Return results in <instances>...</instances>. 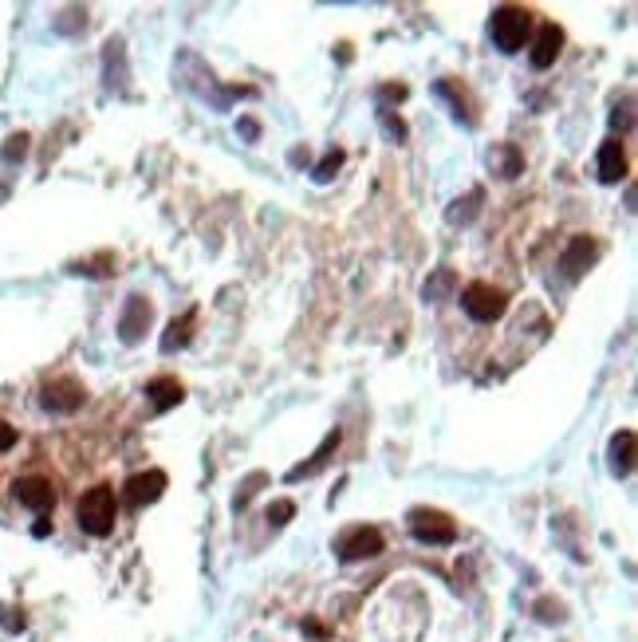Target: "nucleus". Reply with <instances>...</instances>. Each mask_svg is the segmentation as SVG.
Returning <instances> with one entry per match:
<instances>
[{
	"label": "nucleus",
	"instance_id": "obj_12",
	"mask_svg": "<svg viewBox=\"0 0 638 642\" xmlns=\"http://www.w3.org/2000/svg\"><path fill=\"white\" fill-rule=\"evenodd\" d=\"M623 174H627V154H623L619 138H607V142L599 146V178H603L607 186H615Z\"/></svg>",
	"mask_w": 638,
	"mask_h": 642
},
{
	"label": "nucleus",
	"instance_id": "obj_26",
	"mask_svg": "<svg viewBox=\"0 0 638 642\" xmlns=\"http://www.w3.org/2000/svg\"><path fill=\"white\" fill-rule=\"evenodd\" d=\"M379 99H406V87H402V83H398V87H383Z\"/></svg>",
	"mask_w": 638,
	"mask_h": 642
},
{
	"label": "nucleus",
	"instance_id": "obj_10",
	"mask_svg": "<svg viewBox=\"0 0 638 642\" xmlns=\"http://www.w3.org/2000/svg\"><path fill=\"white\" fill-rule=\"evenodd\" d=\"M564 52V32L556 28V24H544L540 32H536V40H532V52H528V60L536 71H544V67L556 64V56Z\"/></svg>",
	"mask_w": 638,
	"mask_h": 642
},
{
	"label": "nucleus",
	"instance_id": "obj_22",
	"mask_svg": "<svg viewBox=\"0 0 638 642\" xmlns=\"http://www.w3.org/2000/svg\"><path fill=\"white\" fill-rule=\"evenodd\" d=\"M383 127L390 130L394 138H406V123H402V119H394L390 111H383Z\"/></svg>",
	"mask_w": 638,
	"mask_h": 642
},
{
	"label": "nucleus",
	"instance_id": "obj_15",
	"mask_svg": "<svg viewBox=\"0 0 638 642\" xmlns=\"http://www.w3.org/2000/svg\"><path fill=\"white\" fill-rule=\"evenodd\" d=\"M611 469H615L619 477H627V473L635 469V434H631V430H619V434L611 438Z\"/></svg>",
	"mask_w": 638,
	"mask_h": 642
},
{
	"label": "nucleus",
	"instance_id": "obj_24",
	"mask_svg": "<svg viewBox=\"0 0 638 642\" xmlns=\"http://www.w3.org/2000/svg\"><path fill=\"white\" fill-rule=\"evenodd\" d=\"M611 123H615V127H631V103H623V111H615Z\"/></svg>",
	"mask_w": 638,
	"mask_h": 642
},
{
	"label": "nucleus",
	"instance_id": "obj_18",
	"mask_svg": "<svg viewBox=\"0 0 638 642\" xmlns=\"http://www.w3.org/2000/svg\"><path fill=\"white\" fill-rule=\"evenodd\" d=\"M339 166H343V150H331V154L316 166V182H331Z\"/></svg>",
	"mask_w": 638,
	"mask_h": 642
},
{
	"label": "nucleus",
	"instance_id": "obj_7",
	"mask_svg": "<svg viewBox=\"0 0 638 642\" xmlns=\"http://www.w3.org/2000/svg\"><path fill=\"white\" fill-rule=\"evenodd\" d=\"M16 501L28 505L32 513H52L56 509V489L48 477H20L16 481Z\"/></svg>",
	"mask_w": 638,
	"mask_h": 642
},
{
	"label": "nucleus",
	"instance_id": "obj_13",
	"mask_svg": "<svg viewBox=\"0 0 638 642\" xmlns=\"http://www.w3.org/2000/svg\"><path fill=\"white\" fill-rule=\"evenodd\" d=\"M146 398H150V406L162 414V410H174L182 398H186V390L178 379H154V383H146Z\"/></svg>",
	"mask_w": 638,
	"mask_h": 642
},
{
	"label": "nucleus",
	"instance_id": "obj_14",
	"mask_svg": "<svg viewBox=\"0 0 638 642\" xmlns=\"http://www.w3.org/2000/svg\"><path fill=\"white\" fill-rule=\"evenodd\" d=\"M339 442H343V430L335 426V430H331V434L323 438V446H319V450L312 453V461H308V465H296V469L288 473V481H300V477H312V473H319V469L327 465V457L339 450Z\"/></svg>",
	"mask_w": 638,
	"mask_h": 642
},
{
	"label": "nucleus",
	"instance_id": "obj_17",
	"mask_svg": "<svg viewBox=\"0 0 638 642\" xmlns=\"http://www.w3.org/2000/svg\"><path fill=\"white\" fill-rule=\"evenodd\" d=\"M481 197H485V193L473 190L469 197H465V201H453V209H449V221H473V213H477Z\"/></svg>",
	"mask_w": 638,
	"mask_h": 642
},
{
	"label": "nucleus",
	"instance_id": "obj_6",
	"mask_svg": "<svg viewBox=\"0 0 638 642\" xmlns=\"http://www.w3.org/2000/svg\"><path fill=\"white\" fill-rule=\"evenodd\" d=\"M83 398H87V390L75 383V379H52V383H44V390H40V402H44V410H52V414L79 410Z\"/></svg>",
	"mask_w": 638,
	"mask_h": 642
},
{
	"label": "nucleus",
	"instance_id": "obj_3",
	"mask_svg": "<svg viewBox=\"0 0 638 642\" xmlns=\"http://www.w3.org/2000/svg\"><path fill=\"white\" fill-rule=\"evenodd\" d=\"M461 308L469 312V320L493 323V320H501V316H505V308H509V296H505L501 288H493V284L477 280V284H469V288L461 292Z\"/></svg>",
	"mask_w": 638,
	"mask_h": 642
},
{
	"label": "nucleus",
	"instance_id": "obj_23",
	"mask_svg": "<svg viewBox=\"0 0 638 642\" xmlns=\"http://www.w3.org/2000/svg\"><path fill=\"white\" fill-rule=\"evenodd\" d=\"M12 446H16V430L8 422H0V453H8Z\"/></svg>",
	"mask_w": 638,
	"mask_h": 642
},
{
	"label": "nucleus",
	"instance_id": "obj_4",
	"mask_svg": "<svg viewBox=\"0 0 638 642\" xmlns=\"http://www.w3.org/2000/svg\"><path fill=\"white\" fill-rule=\"evenodd\" d=\"M410 532L422 544H453L457 540V524L438 509H414L410 513Z\"/></svg>",
	"mask_w": 638,
	"mask_h": 642
},
{
	"label": "nucleus",
	"instance_id": "obj_27",
	"mask_svg": "<svg viewBox=\"0 0 638 642\" xmlns=\"http://www.w3.org/2000/svg\"><path fill=\"white\" fill-rule=\"evenodd\" d=\"M241 130H245V134H249V138H256V134H260V127H256L253 119H245V123H241Z\"/></svg>",
	"mask_w": 638,
	"mask_h": 642
},
{
	"label": "nucleus",
	"instance_id": "obj_9",
	"mask_svg": "<svg viewBox=\"0 0 638 642\" xmlns=\"http://www.w3.org/2000/svg\"><path fill=\"white\" fill-rule=\"evenodd\" d=\"M599 257V245H595V237H572L568 241V249H564V257H560V268H564V276L568 280H579L591 264Z\"/></svg>",
	"mask_w": 638,
	"mask_h": 642
},
{
	"label": "nucleus",
	"instance_id": "obj_8",
	"mask_svg": "<svg viewBox=\"0 0 638 642\" xmlns=\"http://www.w3.org/2000/svg\"><path fill=\"white\" fill-rule=\"evenodd\" d=\"M166 473L162 469H146V473H134L127 481V501L134 509H142V505H154L162 493H166Z\"/></svg>",
	"mask_w": 638,
	"mask_h": 642
},
{
	"label": "nucleus",
	"instance_id": "obj_19",
	"mask_svg": "<svg viewBox=\"0 0 638 642\" xmlns=\"http://www.w3.org/2000/svg\"><path fill=\"white\" fill-rule=\"evenodd\" d=\"M497 158H501V178H516V174H520V154H516V146H501Z\"/></svg>",
	"mask_w": 638,
	"mask_h": 642
},
{
	"label": "nucleus",
	"instance_id": "obj_16",
	"mask_svg": "<svg viewBox=\"0 0 638 642\" xmlns=\"http://www.w3.org/2000/svg\"><path fill=\"white\" fill-rule=\"evenodd\" d=\"M193 320H197V316H193V312H186L182 320H174L170 327H166V335H162V351H166V355H174V351H182V347L190 343Z\"/></svg>",
	"mask_w": 638,
	"mask_h": 642
},
{
	"label": "nucleus",
	"instance_id": "obj_21",
	"mask_svg": "<svg viewBox=\"0 0 638 642\" xmlns=\"http://www.w3.org/2000/svg\"><path fill=\"white\" fill-rule=\"evenodd\" d=\"M292 513H296V505H292V501H276V505L268 509V520H272V524H288Z\"/></svg>",
	"mask_w": 638,
	"mask_h": 642
},
{
	"label": "nucleus",
	"instance_id": "obj_20",
	"mask_svg": "<svg viewBox=\"0 0 638 642\" xmlns=\"http://www.w3.org/2000/svg\"><path fill=\"white\" fill-rule=\"evenodd\" d=\"M449 288H453V272H449V268H442V272H438V276L426 284V300H438V296H446Z\"/></svg>",
	"mask_w": 638,
	"mask_h": 642
},
{
	"label": "nucleus",
	"instance_id": "obj_25",
	"mask_svg": "<svg viewBox=\"0 0 638 642\" xmlns=\"http://www.w3.org/2000/svg\"><path fill=\"white\" fill-rule=\"evenodd\" d=\"M24 142H28V138H24V134H16V138H12V146H4V158H16V154H24Z\"/></svg>",
	"mask_w": 638,
	"mask_h": 642
},
{
	"label": "nucleus",
	"instance_id": "obj_28",
	"mask_svg": "<svg viewBox=\"0 0 638 642\" xmlns=\"http://www.w3.org/2000/svg\"><path fill=\"white\" fill-rule=\"evenodd\" d=\"M304 631H308V635H316V639H323V627H319V623H304Z\"/></svg>",
	"mask_w": 638,
	"mask_h": 642
},
{
	"label": "nucleus",
	"instance_id": "obj_5",
	"mask_svg": "<svg viewBox=\"0 0 638 642\" xmlns=\"http://www.w3.org/2000/svg\"><path fill=\"white\" fill-rule=\"evenodd\" d=\"M383 552V532L379 528H355L339 540V560L359 564V560H375Z\"/></svg>",
	"mask_w": 638,
	"mask_h": 642
},
{
	"label": "nucleus",
	"instance_id": "obj_11",
	"mask_svg": "<svg viewBox=\"0 0 638 642\" xmlns=\"http://www.w3.org/2000/svg\"><path fill=\"white\" fill-rule=\"evenodd\" d=\"M150 304L142 300V296H130L127 308H123V320H119V335H123V343H138L142 339V331L150 327Z\"/></svg>",
	"mask_w": 638,
	"mask_h": 642
},
{
	"label": "nucleus",
	"instance_id": "obj_1",
	"mask_svg": "<svg viewBox=\"0 0 638 642\" xmlns=\"http://www.w3.org/2000/svg\"><path fill=\"white\" fill-rule=\"evenodd\" d=\"M489 32H493V44L501 52H520L528 32H532V12L520 8V4H501L489 16Z\"/></svg>",
	"mask_w": 638,
	"mask_h": 642
},
{
	"label": "nucleus",
	"instance_id": "obj_2",
	"mask_svg": "<svg viewBox=\"0 0 638 642\" xmlns=\"http://www.w3.org/2000/svg\"><path fill=\"white\" fill-rule=\"evenodd\" d=\"M115 520H119V505H115V493H111L107 485H95V489L83 493V501H79V524H83V532L107 536V532L115 528Z\"/></svg>",
	"mask_w": 638,
	"mask_h": 642
}]
</instances>
